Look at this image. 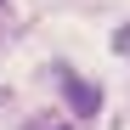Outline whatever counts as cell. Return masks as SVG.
<instances>
[{
  "instance_id": "cell-2",
  "label": "cell",
  "mask_w": 130,
  "mask_h": 130,
  "mask_svg": "<svg viewBox=\"0 0 130 130\" xmlns=\"http://www.w3.org/2000/svg\"><path fill=\"white\" fill-rule=\"evenodd\" d=\"M23 130H68V119H57V113H34Z\"/></svg>"
},
{
  "instance_id": "cell-4",
  "label": "cell",
  "mask_w": 130,
  "mask_h": 130,
  "mask_svg": "<svg viewBox=\"0 0 130 130\" xmlns=\"http://www.w3.org/2000/svg\"><path fill=\"white\" fill-rule=\"evenodd\" d=\"M0 6H6V0H0Z\"/></svg>"
},
{
  "instance_id": "cell-3",
  "label": "cell",
  "mask_w": 130,
  "mask_h": 130,
  "mask_svg": "<svg viewBox=\"0 0 130 130\" xmlns=\"http://www.w3.org/2000/svg\"><path fill=\"white\" fill-rule=\"evenodd\" d=\"M113 51H119V57H130V23H119V34H113Z\"/></svg>"
},
{
  "instance_id": "cell-1",
  "label": "cell",
  "mask_w": 130,
  "mask_h": 130,
  "mask_svg": "<svg viewBox=\"0 0 130 130\" xmlns=\"http://www.w3.org/2000/svg\"><path fill=\"white\" fill-rule=\"evenodd\" d=\"M51 74H57V91H62V102L74 107V119H96V113H102V91H96L91 79H79L68 62H57Z\"/></svg>"
}]
</instances>
